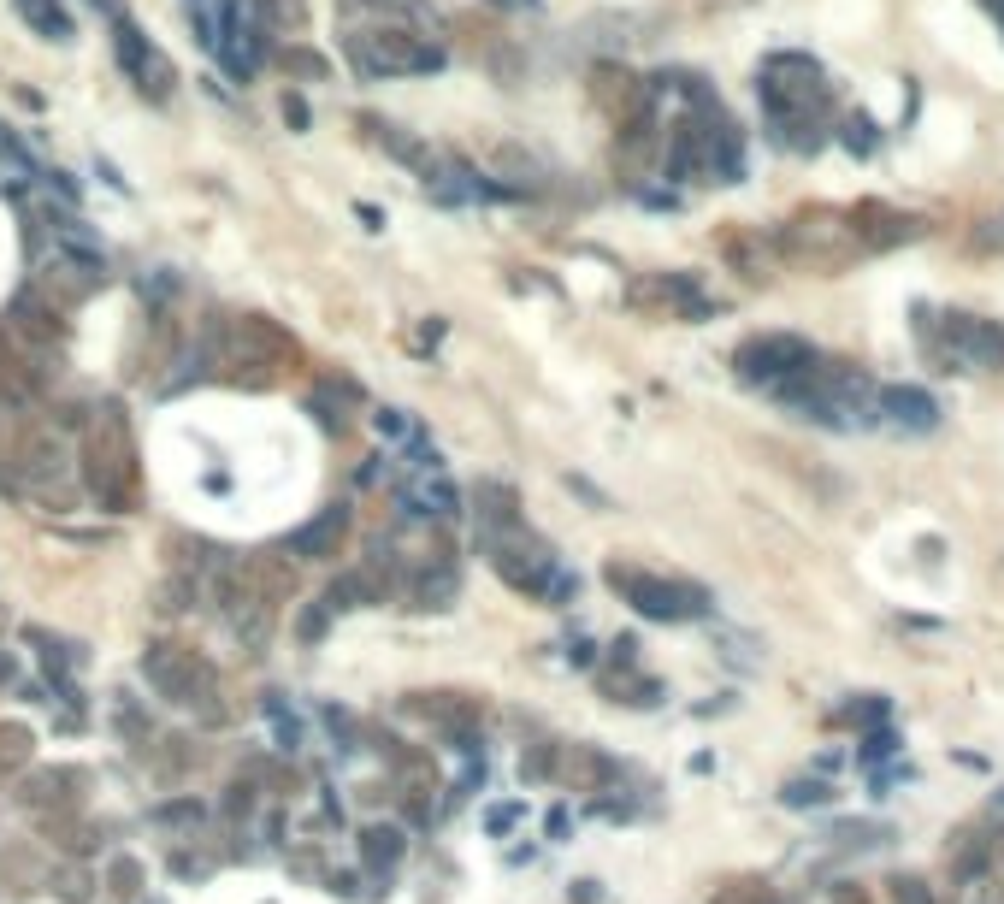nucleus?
Here are the masks:
<instances>
[{
    "instance_id": "1",
    "label": "nucleus",
    "mask_w": 1004,
    "mask_h": 904,
    "mask_svg": "<svg viewBox=\"0 0 1004 904\" xmlns=\"http://www.w3.org/2000/svg\"><path fill=\"white\" fill-rule=\"evenodd\" d=\"M349 54H355V65L367 77H402V71H438L443 65L438 48H426L408 30H367V36L349 42Z\"/></svg>"
},
{
    "instance_id": "2",
    "label": "nucleus",
    "mask_w": 1004,
    "mask_h": 904,
    "mask_svg": "<svg viewBox=\"0 0 1004 904\" xmlns=\"http://www.w3.org/2000/svg\"><path fill=\"white\" fill-rule=\"evenodd\" d=\"M810 349L798 337H762L751 349H739V373L745 379H780V373H804Z\"/></svg>"
},
{
    "instance_id": "3",
    "label": "nucleus",
    "mask_w": 1004,
    "mask_h": 904,
    "mask_svg": "<svg viewBox=\"0 0 1004 904\" xmlns=\"http://www.w3.org/2000/svg\"><path fill=\"white\" fill-rule=\"evenodd\" d=\"M119 60L130 65V77H136L142 89H148V77H154V95H166V89H172V65L160 60V48H148L130 24H119Z\"/></svg>"
},
{
    "instance_id": "4",
    "label": "nucleus",
    "mask_w": 1004,
    "mask_h": 904,
    "mask_svg": "<svg viewBox=\"0 0 1004 904\" xmlns=\"http://www.w3.org/2000/svg\"><path fill=\"white\" fill-rule=\"evenodd\" d=\"M627 591L638 597L644 615H662V621H680V615H697V609H703L697 591H674V585H656V580H627Z\"/></svg>"
},
{
    "instance_id": "5",
    "label": "nucleus",
    "mask_w": 1004,
    "mask_h": 904,
    "mask_svg": "<svg viewBox=\"0 0 1004 904\" xmlns=\"http://www.w3.org/2000/svg\"><path fill=\"white\" fill-rule=\"evenodd\" d=\"M880 408H886L898 426H910V432H928V426H934V414H940V408H934V396H928V390H916V385H886V390H880Z\"/></svg>"
},
{
    "instance_id": "6",
    "label": "nucleus",
    "mask_w": 1004,
    "mask_h": 904,
    "mask_svg": "<svg viewBox=\"0 0 1004 904\" xmlns=\"http://www.w3.org/2000/svg\"><path fill=\"white\" fill-rule=\"evenodd\" d=\"M402 503H408L414 515H455V491H449V479H438L432 461H420V479L402 491Z\"/></svg>"
},
{
    "instance_id": "7",
    "label": "nucleus",
    "mask_w": 1004,
    "mask_h": 904,
    "mask_svg": "<svg viewBox=\"0 0 1004 904\" xmlns=\"http://www.w3.org/2000/svg\"><path fill=\"white\" fill-rule=\"evenodd\" d=\"M18 12H24L42 36H60V42L71 36V18L60 12V0H18Z\"/></svg>"
},
{
    "instance_id": "8",
    "label": "nucleus",
    "mask_w": 1004,
    "mask_h": 904,
    "mask_svg": "<svg viewBox=\"0 0 1004 904\" xmlns=\"http://www.w3.org/2000/svg\"><path fill=\"white\" fill-rule=\"evenodd\" d=\"M337 532H343V515H325V520H314L308 532H296V550H302V556H319Z\"/></svg>"
},
{
    "instance_id": "9",
    "label": "nucleus",
    "mask_w": 1004,
    "mask_h": 904,
    "mask_svg": "<svg viewBox=\"0 0 1004 904\" xmlns=\"http://www.w3.org/2000/svg\"><path fill=\"white\" fill-rule=\"evenodd\" d=\"M284 119H290V125H308V107H302V101L290 95V101H284Z\"/></svg>"
}]
</instances>
